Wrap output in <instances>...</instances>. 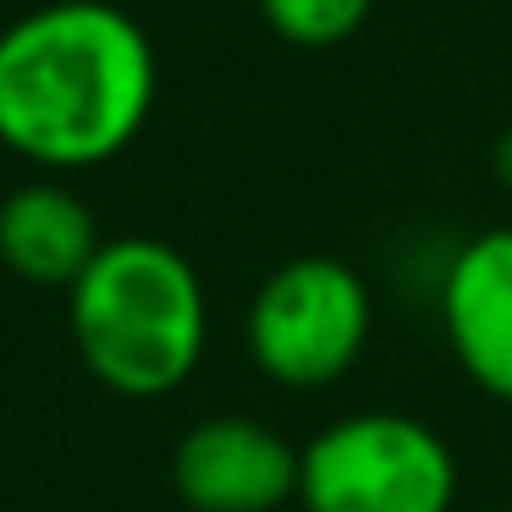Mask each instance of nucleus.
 Wrapping results in <instances>:
<instances>
[{
    "instance_id": "f257e3e1",
    "label": "nucleus",
    "mask_w": 512,
    "mask_h": 512,
    "mask_svg": "<svg viewBox=\"0 0 512 512\" xmlns=\"http://www.w3.org/2000/svg\"><path fill=\"white\" fill-rule=\"evenodd\" d=\"M160 61L111 0H50L0 34V144L45 171H89L138 144Z\"/></svg>"
},
{
    "instance_id": "f03ea898",
    "label": "nucleus",
    "mask_w": 512,
    "mask_h": 512,
    "mask_svg": "<svg viewBox=\"0 0 512 512\" xmlns=\"http://www.w3.org/2000/svg\"><path fill=\"white\" fill-rule=\"evenodd\" d=\"M72 347L105 391L133 402L188 386L210 347V298L188 254L160 237H116L67 287Z\"/></svg>"
},
{
    "instance_id": "7ed1b4c3",
    "label": "nucleus",
    "mask_w": 512,
    "mask_h": 512,
    "mask_svg": "<svg viewBox=\"0 0 512 512\" xmlns=\"http://www.w3.org/2000/svg\"><path fill=\"white\" fill-rule=\"evenodd\" d=\"M457 452L435 424L397 408L331 419L303 441V512H452Z\"/></svg>"
},
{
    "instance_id": "20e7f679",
    "label": "nucleus",
    "mask_w": 512,
    "mask_h": 512,
    "mask_svg": "<svg viewBox=\"0 0 512 512\" xmlns=\"http://www.w3.org/2000/svg\"><path fill=\"white\" fill-rule=\"evenodd\" d=\"M375 298L347 259L298 254L259 281L248 303V358L287 391H325L364 358Z\"/></svg>"
},
{
    "instance_id": "39448f33",
    "label": "nucleus",
    "mask_w": 512,
    "mask_h": 512,
    "mask_svg": "<svg viewBox=\"0 0 512 512\" xmlns=\"http://www.w3.org/2000/svg\"><path fill=\"white\" fill-rule=\"evenodd\" d=\"M303 446L248 413L193 424L171 452V485L193 512H276L298 501Z\"/></svg>"
},
{
    "instance_id": "423d86ee",
    "label": "nucleus",
    "mask_w": 512,
    "mask_h": 512,
    "mask_svg": "<svg viewBox=\"0 0 512 512\" xmlns=\"http://www.w3.org/2000/svg\"><path fill=\"white\" fill-rule=\"evenodd\" d=\"M441 331L485 397L512 402V226H485L441 276Z\"/></svg>"
},
{
    "instance_id": "0eeeda50",
    "label": "nucleus",
    "mask_w": 512,
    "mask_h": 512,
    "mask_svg": "<svg viewBox=\"0 0 512 512\" xmlns=\"http://www.w3.org/2000/svg\"><path fill=\"white\" fill-rule=\"evenodd\" d=\"M100 248L94 210L61 182H23L0 204V265L28 287H72Z\"/></svg>"
},
{
    "instance_id": "6e6552de",
    "label": "nucleus",
    "mask_w": 512,
    "mask_h": 512,
    "mask_svg": "<svg viewBox=\"0 0 512 512\" xmlns=\"http://www.w3.org/2000/svg\"><path fill=\"white\" fill-rule=\"evenodd\" d=\"M375 0H259V17L292 50H336L358 34Z\"/></svg>"
},
{
    "instance_id": "1a4fd4ad",
    "label": "nucleus",
    "mask_w": 512,
    "mask_h": 512,
    "mask_svg": "<svg viewBox=\"0 0 512 512\" xmlns=\"http://www.w3.org/2000/svg\"><path fill=\"white\" fill-rule=\"evenodd\" d=\"M490 177H496V188L512 193V127L490 144Z\"/></svg>"
},
{
    "instance_id": "9d476101",
    "label": "nucleus",
    "mask_w": 512,
    "mask_h": 512,
    "mask_svg": "<svg viewBox=\"0 0 512 512\" xmlns=\"http://www.w3.org/2000/svg\"><path fill=\"white\" fill-rule=\"evenodd\" d=\"M507 512H512V501H507Z\"/></svg>"
}]
</instances>
